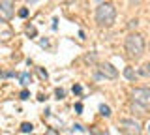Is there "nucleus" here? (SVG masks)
<instances>
[{
    "instance_id": "nucleus-17",
    "label": "nucleus",
    "mask_w": 150,
    "mask_h": 135,
    "mask_svg": "<svg viewBox=\"0 0 150 135\" xmlns=\"http://www.w3.org/2000/svg\"><path fill=\"white\" fill-rule=\"evenodd\" d=\"M81 92H83V88L79 86V85H75V86H73V94H81Z\"/></svg>"
},
{
    "instance_id": "nucleus-13",
    "label": "nucleus",
    "mask_w": 150,
    "mask_h": 135,
    "mask_svg": "<svg viewBox=\"0 0 150 135\" xmlns=\"http://www.w3.org/2000/svg\"><path fill=\"white\" fill-rule=\"evenodd\" d=\"M26 34L34 38V36H36V28H34V26H28V28H26Z\"/></svg>"
},
{
    "instance_id": "nucleus-18",
    "label": "nucleus",
    "mask_w": 150,
    "mask_h": 135,
    "mask_svg": "<svg viewBox=\"0 0 150 135\" xmlns=\"http://www.w3.org/2000/svg\"><path fill=\"white\" fill-rule=\"evenodd\" d=\"M56 98H58V100L64 98V90H62V88H56Z\"/></svg>"
},
{
    "instance_id": "nucleus-4",
    "label": "nucleus",
    "mask_w": 150,
    "mask_h": 135,
    "mask_svg": "<svg viewBox=\"0 0 150 135\" xmlns=\"http://www.w3.org/2000/svg\"><path fill=\"white\" fill-rule=\"evenodd\" d=\"M131 98L133 101L144 109H150V88H135L131 92Z\"/></svg>"
},
{
    "instance_id": "nucleus-16",
    "label": "nucleus",
    "mask_w": 150,
    "mask_h": 135,
    "mask_svg": "<svg viewBox=\"0 0 150 135\" xmlns=\"http://www.w3.org/2000/svg\"><path fill=\"white\" fill-rule=\"evenodd\" d=\"M28 98H30V92H28V90H23L21 92V100H28Z\"/></svg>"
},
{
    "instance_id": "nucleus-25",
    "label": "nucleus",
    "mask_w": 150,
    "mask_h": 135,
    "mask_svg": "<svg viewBox=\"0 0 150 135\" xmlns=\"http://www.w3.org/2000/svg\"><path fill=\"white\" fill-rule=\"evenodd\" d=\"M148 131H150V126H148Z\"/></svg>"
},
{
    "instance_id": "nucleus-6",
    "label": "nucleus",
    "mask_w": 150,
    "mask_h": 135,
    "mask_svg": "<svg viewBox=\"0 0 150 135\" xmlns=\"http://www.w3.org/2000/svg\"><path fill=\"white\" fill-rule=\"evenodd\" d=\"M98 69H100V73H101L105 79H116V77H118V69L112 66V64H109V62L100 64V66H98Z\"/></svg>"
},
{
    "instance_id": "nucleus-26",
    "label": "nucleus",
    "mask_w": 150,
    "mask_h": 135,
    "mask_svg": "<svg viewBox=\"0 0 150 135\" xmlns=\"http://www.w3.org/2000/svg\"><path fill=\"white\" fill-rule=\"evenodd\" d=\"M0 75H2V71H0Z\"/></svg>"
},
{
    "instance_id": "nucleus-21",
    "label": "nucleus",
    "mask_w": 150,
    "mask_h": 135,
    "mask_svg": "<svg viewBox=\"0 0 150 135\" xmlns=\"http://www.w3.org/2000/svg\"><path fill=\"white\" fill-rule=\"evenodd\" d=\"M75 111H77V113H83V105L77 103V105H75Z\"/></svg>"
},
{
    "instance_id": "nucleus-24",
    "label": "nucleus",
    "mask_w": 150,
    "mask_h": 135,
    "mask_svg": "<svg viewBox=\"0 0 150 135\" xmlns=\"http://www.w3.org/2000/svg\"><path fill=\"white\" fill-rule=\"evenodd\" d=\"M28 2H36V0H28Z\"/></svg>"
},
{
    "instance_id": "nucleus-2",
    "label": "nucleus",
    "mask_w": 150,
    "mask_h": 135,
    "mask_svg": "<svg viewBox=\"0 0 150 135\" xmlns=\"http://www.w3.org/2000/svg\"><path fill=\"white\" fill-rule=\"evenodd\" d=\"M126 53H128V57L131 58H141L144 53V38L137 32H131V34L126 38Z\"/></svg>"
},
{
    "instance_id": "nucleus-12",
    "label": "nucleus",
    "mask_w": 150,
    "mask_h": 135,
    "mask_svg": "<svg viewBox=\"0 0 150 135\" xmlns=\"http://www.w3.org/2000/svg\"><path fill=\"white\" fill-rule=\"evenodd\" d=\"M19 17H23V19L28 17V10H26V8H21V10H19Z\"/></svg>"
},
{
    "instance_id": "nucleus-14",
    "label": "nucleus",
    "mask_w": 150,
    "mask_h": 135,
    "mask_svg": "<svg viewBox=\"0 0 150 135\" xmlns=\"http://www.w3.org/2000/svg\"><path fill=\"white\" fill-rule=\"evenodd\" d=\"M45 135H60V131H56L54 128H49V129L45 131Z\"/></svg>"
},
{
    "instance_id": "nucleus-7",
    "label": "nucleus",
    "mask_w": 150,
    "mask_h": 135,
    "mask_svg": "<svg viewBox=\"0 0 150 135\" xmlns=\"http://www.w3.org/2000/svg\"><path fill=\"white\" fill-rule=\"evenodd\" d=\"M11 36H13L11 28H9V26H6L4 23H0V41H8Z\"/></svg>"
},
{
    "instance_id": "nucleus-11",
    "label": "nucleus",
    "mask_w": 150,
    "mask_h": 135,
    "mask_svg": "<svg viewBox=\"0 0 150 135\" xmlns=\"http://www.w3.org/2000/svg\"><path fill=\"white\" fill-rule=\"evenodd\" d=\"M100 113L103 116H111V109H109V105H100Z\"/></svg>"
},
{
    "instance_id": "nucleus-1",
    "label": "nucleus",
    "mask_w": 150,
    "mask_h": 135,
    "mask_svg": "<svg viewBox=\"0 0 150 135\" xmlns=\"http://www.w3.org/2000/svg\"><path fill=\"white\" fill-rule=\"evenodd\" d=\"M115 19H116V10L111 2H103L96 8V21L100 26L109 28V26L115 25Z\"/></svg>"
},
{
    "instance_id": "nucleus-22",
    "label": "nucleus",
    "mask_w": 150,
    "mask_h": 135,
    "mask_svg": "<svg viewBox=\"0 0 150 135\" xmlns=\"http://www.w3.org/2000/svg\"><path fill=\"white\" fill-rule=\"evenodd\" d=\"M38 71H40V75L43 77V79H47V77H49V75H47V71H43V69H38Z\"/></svg>"
},
{
    "instance_id": "nucleus-15",
    "label": "nucleus",
    "mask_w": 150,
    "mask_h": 135,
    "mask_svg": "<svg viewBox=\"0 0 150 135\" xmlns=\"http://www.w3.org/2000/svg\"><path fill=\"white\" fill-rule=\"evenodd\" d=\"M137 25H139V21H137V19H131L128 26H129V28H137Z\"/></svg>"
},
{
    "instance_id": "nucleus-8",
    "label": "nucleus",
    "mask_w": 150,
    "mask_h": 135,
    "mask_svg": "<svg viewBox=\"0 0 150 135\" xmlns=\"http://www.w3.org/2000/svg\"><path fill=\"white\" fill-rule=\"evenodd\" d=\"M19 81H21L23 86H28V85H30V81H32L30 73H19Z\"/></svg>"
},
{
    "instance_id": "nucleus-3",
    "label": "nucleus",
    "mask_w": 150,
    "mask_h": 135,
    "mask_svg": "<svg viewBox=\"0 0 150 135\" xmlns=\"http://www.w3.org/2000/svg\"><path fill=\"white\" fill-rule=\"evenodd\" d=\"M118 129L122 133H126V135H141L143 133L141 124L137 120H133V118H122L118 122Z\"/></svg>"
},
{
    "instance_id": "nucleus-9",
    "label": "nucleus",
    "mask_w": 150,
    "mask_h": 135,
    "mask_svg": "<svg viewBox=\"0 0 150 135\" xmlns=\"http://www.w3.org/2000/svg\"><path fill=\"white\" fill-rule=\"evenodd\" d=\"M124 77L128 79V81H135V71H133V68H131V66L124 68Z\"/></svg>"
},
{
    "instance_id": "nucleus-23",
    "label": "nucleus",
    "mask_w": 150,
    "mask_h": 135,
    "mask_svg": "<svg viewBox=\"0 0 150 135\" xmlns=\"http://www.w3.org/2000/svg\"><path fill=\"white\" fill-rule=\"evenodd\" d=\"M62 2H68L69 4V2H75V0H62Z\"/></svg>"
},
{
    "instance_id": "nucleus-5",
    "label": "nucleus",
    "mask_w": 150,
    "mask_h": 135,
    "mask_svg": "<svg viewBox=\"0 0 150 135\" xmlns=\"http://www.w3.org/2000/svg\"><path fill=\"white\" fill-rule=\"evenodd\" d=\"M13 17V0L0 2V21H9Z\"/></svg>"
},
{
    "instance_id": "nucleus-19",
    "label": "nucleus",
    "mask_w": 150,
    "mask_h": 135,
    "mask_svg": "<svg viewBox=\"0 0 150 135\" xmlns=\"http://www.w3.org/2000/svg\"><path fill=\"white\" fill-rule=\"evenodd\" d=\"M144 68H146V69H143V73H146V75H150V62H148Z\"/></svg>"
},
{
    "instance_id": "nucleus-10",
    "label": "nucleus",
    "mask_w": 150,
    "mask_h": 135,
    "mask_svg": "<svg viewBox=\"0 0 150 135\" xmlns=\"http://www.w3.org/2000/svg\"><path fill=\"white\" fill-rule=\"evenodd\" d=\"M32 129H34V126H32L30 122H23L21 124V131L23 133H32Z\"/></svg>"
},
{
    "instance_id": "nucleus-20",
    "label": "nucleus",
    "mask_w": 150,
    "mask_h": 135,
    "mask_svg": "<svg viewBox=\"0 0 150 135\" xmlns=\"http://www.w3.org/2000/svg\"><path fill=\"white\" fill-rule=\"evenodd\" d=\"M40 45H41V47H49V41H47V40H41Z\"/></svg>"
}]
</instances>
